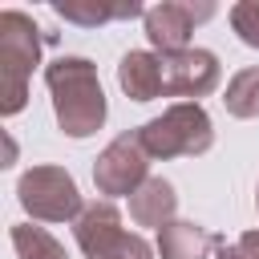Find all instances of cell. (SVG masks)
Returning a JSON list of instances; mask_svg holds the SVG:
<instances>
[{"label": "cell", "instance_id": "1", "mask_svg": "<svg viewBox=\"0 0 259 259\" xmlns=\"http://www.w3.org/2000/svg\"><path fill=\"white\" fill-rule=\"evenodd\" d=\"M45 85L65 138H89L105 125L109 105H105L97 65L89 57H57L53 65H45Z\"/></svg>", "mask_w": 259, "mask_h": 259}, {"label": "cell", "instance_id": "2", "mask_svg": "<svg viewBox=\"0 0 259 259\" xmlns=\"http://www.w3.org/2000/svg\"><path fill=\"white\" fill-rule=\"evenodd\" d=\"M40 65V28L28 12H0V113L16 117L28 105V77Z\"/></svg>", "mask_w": 259, "mask_h": 259}, {"label": "cell", "instance_id": "3", "mask_svg": "<svg viewBox=\"0 0 259 259\" xmlns=\"http://www.w3.org/2000/svg\"><path fill=\"white\" fill-rule=\"evenodd\" d=\"M142 146L150 158H198L214 146V125L210 113L198 101H174L170 109H162V117H150L142 130Z\"/></svg>", "mask_w": 259, "mask_h": 259}, {"label": "cell", "instance_id": "4", "mask_svg": "<svg viewBox=\"0 0 259 259\" xmlns=\"http://www.w3.org/2000/svg\"><path fill=\"white\" fill-rule=\"evenodd\" d=\"M73 239L85 259H154V247L138 231L121 227V210L109 198L81 210V219L73 223Z\"/></svg>", "mask_w": 259, "mask_h": 259}, {"label": "cell", "instance_id": "5", "mask_svg": "<svg viewBox=\"0 0 259 259\" xmlns=\"http://www.w3.org/2000/svg\"><path fill=\"white\" fill-rule=\"evenodd\" d=\"M20 206L36 223H77L81 219V190L65 166H28L16 182Z\"/></svg>", "mask_w": 259, "mask_h": 259}, {"label": "cell", "instance_id": "6", "mask_svg": "<svg viewBox=\"0 0 259 259\" xmlns=\"http://www.w3.org/2000/svg\"><path fill=\"white\" fill-rule=\"evenodd\" d=\"M146 178H150V154H146L138 130L117 134V138L97 154V162H93V186H97V194H105V198H121V194L130 198Z\"/></svg>", "mask_w": 259, "mask_h": 259}, {"label": "cell", "instance_id": "7", "mask_svg": "<svg viewBox=\"0 0 259 259\" xmlns=\"http://www.w3.org/2000/svg\"><path fill=\"white\" fill-rule=\"evenodd\" d=\"M210 16H214V4L210 0H198V4H190V0H162V4H150L146 8L142 24H146V36H150L154 53L158 57H170V53L190 49L194 24H202Z\"/></svg>", "mask_w": 259, "mask_h": 259}, {"label": "cell", "instance_id": "8", "mask_svg": "<svg viewBox=\"0 0 259 259\" xmlns=\"http://www.w3.org/2000/svg\"><path fill=\"white\" fill-rule=\"evenodd\" d=\"M219 85V57L210 49H182L162 57V93L166 97H182V101H198L206 93H214Z\"/></svg>", "mask_w": 259, "mask_h": 259}, {"label": "cell", "instance_id": "9", "mask_svg": "<svg viewBox=\"0 0 259 259\" xmlns=\"http://www.w3.org/2000/svg\"><path fill=\"white\" fill-rule=\"evenodd\" d=\"M117 85L130 101H154L162 93V57L150 49H130L117 61Z\"/></svg>", "mask_w": 259, "mask_h": 259}, {"label": "cell", "instance_id": "10", "mask_svg": "<svg viewBox=\"0 0 259 259\" xmlns=\"http://www.w3.org/2000/svg\"><path fill=\"white\" fill-rule=\"evenodd\" d=\"M53 12L69 24H81V28H101L109 20H134V16H146V8L138 0H57Z\"/></svg>", "mask_w": 259, "mask_h": 259}, {"label": "cell", "instance_id": "11", "mask_svg": "<svg viewBox=\"0 0 259 259\" xmlns=\"http://www.w3.org/2000/svg\"><path fill=\"white\" fill-rule=\"evenodd\" d=\"M174 210H178V194L166 178H146L134 194H130V219L138 227H154L162 231L166 223H174Z\"/></svg>", "mask_w": 259, "mask_h": 259}, {"label": "cell", "instance_id": "12", "mask_svg": "<svg viewBox=\"0 0 259 259\" xmlns=\"http://www.w3.org/2000/svg\"><path fill=\"white\" fill-rule=\"evenodd\" d=\"M214 243H219V235H210L206 227H198L190 219H174V223H166L158 231L154 251L162 259H206L214 251Z\"/></svg>", "mask_w": 259, "mask_h": 259}, {"label": "cell", "instance_id": "13", "mask_svg": "<svg viewBox=\"0 0 259 259\" xmlns=\"http://www.w3.org/2000/svg\"><path fill=\"white\" fill-rule=\"evenodd\" d=\"M223 105H227L231 117H259V65L239 69V73L227 81Z\"/></svg>", "mask_w": 259, "mask_h": 259}, {"label": "cell", "instance_id": "14", "mask_svg": "<svg viewBox=\"0 0 259 259\" xmlns=\"http://www.w3.org/2000/svg\"><path fill=\"white\" fill-rule=\"evenodd\" d=\"M12 247H16V259H69L65 247L45 227H32V223L12 227Z\"/></svg>", "mask_w": 259, "mask_h": 259}, {"label": "cell", "instance_id": "15", "mask_svg": "<svg viewBox=\"0 0 259 259\" xmlns=\"http://www.w3.org/2000/svg\"><path fill=\"white\" fill-rule=\"evenodd\" d=\"M231 28L247 49H259V0H239L231 8Z\"/></svg>", "mask_w": 259, "mask_h": 259}, {"label": "cell", "instance_id": "16", "mask_svg": "<svg viewBox=\"0 0 259 259\" xmlns=\"http://www.w3.org/2000/svg\"><path fill=\"white\" fill-rule=\"evenodd\" d=\"M235 243H239V251H243V255L259 259V231H243V235H239Z\"/></svg>", "mask_w": 259, "mask_h": 259}, {"label": "cell", "instance_id": "17", "mask_svg": "<svg viewBox=\"0 0 259 259\" xmlns=\"http://www.w3.org/2000/svg\"><path fill=\"white\" fill-rule=\"evenodd\" d=\"M214 259H251V255H243V251H239V243L219 239V243H214Z\"/></svg>", "mask_w": 259, "mask_h": 259}, {"label": "cell", "instance_id": "18", "mask_svg": "<svg viewBox=\"0 0 259 259\" xmlns=\"http://www.w3.org/2000/svg\"><path fill=\"white\" fill-rule=\"evenodd\" d=\"M255 210H259V186H255Z\"/></svg>", "mask_w": 259, "mask_h": 259}]
</instances>
